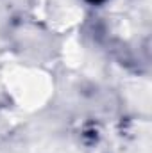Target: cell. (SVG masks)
Returning <instances> with one entry per match:
<instances>
[{
    "instance_id": "obj_1",
    "label": "cell",
    "mask_w": 152,
    "mask_h": 153,
    "mask_svg": "<svg viewBox=\"0 0 152 153\" xmlns=\"http://www.w3.org/2000/svg\"><path fill=\"white\" fill-rule=\"evenodd\" d=\"M91 2H100V0H91Z\"/></svg>"
}]
</instances>
